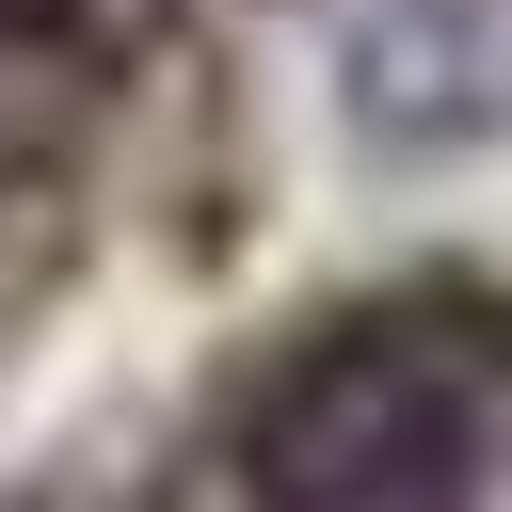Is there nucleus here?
Listing matches in <instances>:
<instances>
[{
  "instance_id": "obj_1",
  "label": "nucleus",
  "mask_w": 512,
  "mask_h": 512,
  "mask_svg": "<svg viewBox=\"0 0 512 512\" xmlns=\"http://www.w3.org/2000/svg\"><path fill=\"white\" fill-rule=\"evenodd\" d=\"M480 288L416 272V288H352L304 304L240 400H224V480L240 512H464L480 480Z\"/></svg>"
},
{
  "instance_id": "obj_2",
  "label": "nucleus",
  "mask_w": 512,
  "mask_h": 512,
  "mask_svg": "<svg viewBox=\"0 0 512 512\" xmlns=\"http://www.w3.org/2000/svg\"><path fill=\"white\" fill-rule=\"evenodd\" d=\"M352 128L368 144H480L512 128V16L496 0H384L352 48Z\"/></svg>"
},
{
  "instance_id": "obj_3",
  "label": "nucleus",
  "mask_w": 512,
  "mask_h": 512,
  "mask_svg": "<svg viewBox=\"0 0 512 512\" xmlns=\"http://www.w3.org/2000/svg\"><path fill=\"white\" fill-rule=\"evenodd\" d=\"M480 384L512 400V288H480Z\"/></svg>"
},
{
  "instance_id": "obj_4",
  "label": "nucleus",
  "mask_w": 512,
  "mask_h": 512,
  "mask_svg": "<svg viewBox=\"0 0 512 512\" xmlns=\"http://www.w3.org/2000/svg\"><path fill=\"white\" fill-rule=\"evenodd\" d=\"M32 512H64V496H32Z\"/></svg>"
}]
</instances>
